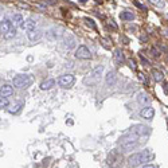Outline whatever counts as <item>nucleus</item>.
Masks as SVG:
<instances>
[{
  "instance_id": "nucleus-1",
  "label": "nucleus",
  "mask_w": 168,
  "mask_h": 168,
  "mask_svg": "<svg viewBox=\"0 0 168 168\" xmlns=\"http://www.w3.org/2000/svg\"><path fill=\"white\" fill-rule=\"evenodd\" d=\"M153 157H155V155L151 149H145V151H143V152H137V153L130 155V156L128 157V165L132 168L139 167V165H141L143 163H145V161H151Z\"/></svg>"
},
{
  "instance_id": "nucleus-2",
  "label": "nucleus",
  "mask_w": 168,
  "mask_h": 168,
  "mask_svg": "<svg viewBox=\"0 0 168 168\" xmlns=\"http://www.w3.org/2000/svg\"><path fill=\"white\" fill-rule=\"evenodd\" d=\"M137 137L136 135H132V133H128L127 136L121 137L119 141V145L124 149V151H132L135 148L139 145V141H137Z\"/></svg>"
},
{
  "instance_id": "nucleus-3",
  "label": "nucleus",
  "mask_w": 168,
  "mask_h": 168,
  "mask_svg": "<svg viewBox=\"0 0 168 168\" xmlns=\"http://www.w3.org/2000/svg\"><path fill=\"white\" fill-rule=\"evenodd\" d=\"M31 84H32L31 77L23 76V74L14 77V79H12V85H14V87H16V89H27Z\"/></svg>"
},
{
  "instance_id": "nucleus-4",
  "label": "nucleus",
  "mask_w": 168,
  "mask_h": 168,
  "mask_svg": "<svg viewBox=\"0 0 168 168\" xmlns=\"http://www.w3.org/2000/svg\"><path fill=\"white\" fill-rule=\"evenodd\" d=\"M128 133L136 135V136H139V137H141V136H148V135H151V128L147 127V125L137 124V125L130 127V128H129V132H128Z\"/></svg>"
},
{
  "instance_id": "nucleus-5",
  "label": "nucleus",
  "mask_w": 168,
  "mask_h": 168,
  "mask_svg": "<svg viewBox=\"0 0 168 168\" xmlns=\"http://www.w3.org/2000/svg\"><path fill=\"white\" fill-rule=\"evenodd\" d=\"M108 164L112 168H119L122 164V155L114 149V151L110 152V155L108 156Z\"/></svg>"
},
{
  "instance_id": "nucleus-6",
  "label": "nucleus",
  "mask_w": 168,
  "mask_h": 168,
  "mask_svg": "<svg viewBox=\"0 0 168 168\" xmlns=\"http://www.w3.org/2000/svg\"><path fill=\"white\" fill-rule=\"evenodd\" d=\"M74 82H76V78H74L73 74H63V76H61L59 77V79H58L59 86L63 87V89H69V87H71L73 85H74Z\"/></svg>"
},
{
  "instance_id": "nucleus-7",
  "label": "nucleus",
  "mask_w": 168,
  "mask_h": 168,
  "mask_svg": "<svg viewBox=\"0 0 168 168\" xmlns=\"http://www.w3.org/2000/svg\"><path fill=\"white\" fill-rule=\"evenodd\" d=\"M62 34H63V28H59V27L57 28V27H54V28L49 30V31L46 32V38L49 39V41L54 42V41H57V39L61 38Z\"/></svg>"
},
{
  "instance_id": "nucleus-8",
  "label": "nucleus",
  "mask_w": 168,
  "mask_h": 168,
  "mask_svg": "<svg viewBox=\"0 0 168 168\" xmlns=\"http://www.w3.org/2000/svg\"><path fill=\"white\" fill-rule=\"evenodd\" d=\"M76 58L78 59H90L92 58V52L86 46H78L76 50Z\"/></svg>"
},
{
  "instance_id": "nucleus-9",
  "label": "nucleus",
  "mask_w": 168,
  "mask_h": 168,
  "mask_svg": "<svg viewBox=\"0 0 168 168\" xmlns=\"http://www.w3.org/2000/svg\"><path fill=\"white\" fill-rule=\"evenodd\" d=\"M76 38L73 36L71 34H66L65 35V39H63V47L67 50H71L76 47Z\"/></svg>"
},
{
  "instance_id": "nucleus-10",
  "label": "nucleus",
  "mask_w": 168,
  "mask_h": 168,
  "mask_svg": "<svg viewBox=\"0 0 168 168\" xmlns=\"http://www.w3.org/2000/svg\"><path fill=\"white\" fill-rule=\"evenodd\" d=\"M105 82H106L108 86H113V85H116V82H117V74H116V71H113V70L108 71V74L105 76Z\"/></svg>"
},
{
  "instance_id": "nucleus-11",
  "label": "nucleus",
  "mask_w": 168,
  "mask_h": 168,
  "mask_svg": "<svg viewBox=\"0 0 168 168\" xmlns=\"http://www.w3.org/2000/svg\"><path fill=\"white\" fill-rule=\"evenodd\" d=\"M42 36H43V34H42V31H39V30H32V31H27V38H28V41L31 42H36L39 41V39H42Z\"/></svg>"
},
{
  "instance_id": "nucleus-12",
  "label": "nucleus",
  "mask_w": 168,
  "mask_h": 168,
  "mask_svg": "<svg viewBox=\"0 0 168 168\" xmlns=\"http://www.w3.org/2000/svg\"><path fill=\"white\" fill-rule=\"evenodd\" d=\"M140 116H141L143 119H145V120H152L153 119V116H155V109L153 108H151V106L144 108V109L140 112Z\"/></svg>"
},
{
  "instance_id": "nucleus-13",
  "label": "nucleus",
  "mask_w": 168,
  "mask_h": 168,
  "mask_svg": "<svg viewBox=\"0 0 168 168\" xmlns=\"http://www.w3.org/2000/svg\"><path fill=\"white\" fill-rule=\"evenodd\" d=\"M12 26H14V24H12V22L9 20L8 17H3V19H1V27H0V28H1V35H6L7 32L12 28Z\"/></svg>"
},
{
  "instance_id": "nucleus-14",
  "label": "nucleus",
  "mask_w": 168,
  "mask_h": 168,
  "mask_svg": "<svg viewBox=\"0 0 168 168\" xmlns=\"http://www.w3.org/2000/svg\"><path fill=\"white\" fill-rule=\"evenodd\" d=\"M24 19H23V16H22L20 14H16V15H14V17H12V24H14L15 27H22V28H24Z\"/></svg>"
},
{
  "instance_id": "nucleus-15",
  "label": "nucleus",
  "mask_w": 168,
  "mask_h": 168,
  "mask_svg": "<svg viewBox=\"0 0 168 168\" xmlns=\"http://www.w3.org/2000/svg\"><path fill=\"white\" fill-rule=\"evenodd\" d=\"M102 71H104V66H97L96 69H94V70H93V71L89 74V78H93L94 81H97V79L101 77Z\"/></svg>"
},
{
  "instance_id": "nucleus-16",
  "label": "nucleus",
  "mask_w": 168,
  "mask_h": 168,
  "mask_svg": "<svg viewBox=\"0 0 168 168\" xmlns=\"http://www.w3.org/2000/svg\"><path fill=\"white\" fill-rule=\"evenodd\" d=\"M1 97H9L14 94V87L11 85H3L1 86V92H0Z\"/></svg>"
},
{
  "instance_id": "nucleus-17",
  "label": "nucleus",
  "mask_w": 168,
  "mask_h": 168,
  "mask_svg": "<svg viewBox=\"0 0 168 168\" xmlns=\"http://www.w3.org/2000/svg\"><path fill=\"white\" fill-rule=\"evenodd\" d=\"M137 102L141 104V105H147L148 106V105L151 104V98H149L145 93H139V94H137Z\"/></svg>"
},
{
  "instance_id": "nucleus-18",
  "label": "nucleus",
  "mask_w": 168,
  "mask_h": 168,
  "mask_svg": "<svg viewBox=\"0 0 168 168\" xmlns=\"http://www.w3.org/2000/svg\"><path fill=\"white\" fill-rule=\"evenodd\" d=\"M36 28V22L32 19V17H28L26 22H24V30L26 31H32V30Z\"/></svg>"
},
{
  "instance_id": "nucleus-19",
  "label": "nucleus",
  "mask_w": 168,
  "mask_h": 168,
  "mask_svg": "<svg viewBox=\"0 0 168 168\" xmlns=\"http://www.w3.org/2000/svg\"><path fill=\"white\" fill-rule=\"evenodd\" d=\"M120 19L125 22H132V20H135V14H132L130 11H124L120 14Z\"/></svg>"
},
{
  "instance_id": "nucleus-20",
  "label": "nucleus",
  "mask_w": 168,
  "mask_h": 168,
  "mask_svg": "<svg viewBox=\"0 0 168 168\" xmlns=\"http://www.w3.org/2000/svg\"><path fill=\"white\" fill-rule=\"evenodd\" d=\"M151 74H152V78H153L156 82H161L163 79H164V74H163L160 70H157V69H152Z\"/></svg>"
},
{
  "instance_id": "nucleus-21",
  "label": "nucleus",
  "mask_w": 168,
  "mask_h": 168,
  "mask_svg": "<svg viewBox=\"0 0 168 168\" xmlns=\"http://www.w3.org/2000/svg\"><path fill=\"white\" fill-rule=\"evenodd\" d=\"M54 86H55L54 79H46V81H43L41 84V89L42 90H50V89H52Z\"/></svg>"
},
{
  "instance_id": "nucleus-22",
  "label": "nucleus",
  "mask_w": 168,
  "mask_h": 168,
  "mask_svg": "<svg viewBox=\"0 0 168 168\" xmlns=\"http://www.w3.org/2000/svg\"><path fill=\"white\" fill-rule=\"evenodd\" d=\"M3 36H4V39H7V41H9V39L15 38V36H16V27L12 26V28L9 30V31L7 32L6 35H3Z\"/></svg>"
},
{
  "instance_id": "nucleus-23",
  "label": "nucleus",
  "mask_w": 168,
  "mask_h": 168,
  "mask_svg": "<svg viewBox=\"0 0 168 168\" xmlns=\"http://www.w3.org/2000/svg\"><path fill=\"white\" fill-rule=\"evenodd\" d=\"M114 61H116V63L124 62V54H122V51H120V50H116V51H114Z\"/></svg>"
},
{
  "instance_id": "nucleus-24",
  "label": "nucleus",
  "mask_w": 168,
  "mask_h": 168,
  "mask_svg": "<svg viewBox=\"0 0 168 168\" xmlns=\"http://www.w3.org/2000/svg\"><path fill=\"white\" fill-rule=\"evenodd\" d=\"M149 3H152L155 7H159V8H163L165 6L164 0H149Z\"/></svg>"
},
{
  "instance_id": "nucleus-25",
  "label": "nucleus",
  "mask_w": 168,
  "mask_h": 168,
  "mask_svg": "<svg viewBox=\"0 0 168 168\" xmlns=\"http://www.w3.org/2000/svg\"><path fill=\"white\" fill-rule=\"evenodd\" d=\"M0 108L1 109L8 108V97H1V100H0Z\"/></svg>"
},
{
  "instance_id": "nucleus-26",
  "label": "nucleus",
  "mask_w": 168,
  "mask_h": 168,
  "mask_svg": "<svg viewBox=\"0 0 168 168\" xmlns=\"http://www.w3.org/2000/svg\"><path fill=\"white\" fill-rule=\"evenodd\" d=\"M20 108H22V104H16V105H14L12 108H9L8 112L9 113H17V112L20 110Z\"/></svg>"
},
{
  "instance_id": "nucleus-27",
  "label": "nucleus",
  "mask_w": 168,
  "mask_h": 168,
  "mask_svg": "<svg viewBox=\"0 0 168 168\" xmlns=\"http://www.w3.org/2000/svg\"><path fill=\"white\" fill-rule=\"evenodd\" d=\"M85 22H86V24L89 27H92L93 30H96V23L93 22V19H89V17H85Z\"/></svg>"
},
{
  "instance_id": "nucleus-28",
  "label": "nucleus",
  "mask_w": 168,
  "mask_h": 168,
  "mask_svg": "<svg viewBox=\"0 0 168 168\" xmlns=\"http://www.w3.org/2000/svg\"><path fill=\"white\" fill-rule=\"evenodd\" d=\"M151 52H152V55H153L155 58H160V54H161V52L157 50V47H152V49H151Z\"/></svg>"
},
{
  "instance_id": "nucleus-29",
  "label": "nucleus",
  "mask_w": 168,
  "mask_h": 168,
  "mask_svg": "<svg viewBox=\"0 0 168 168\" xmlns=\"http://www.w3.org/2000/svg\"><path fill=\"white\" fill-rule=\"evenodd\" d=\"M135 4H136L137 7H139V8H141V9H144V11H147V7L144 6V4H140L139 1H135Z\"/></svg>"
},
{
  "instance_id": "nucleus-30",
  "label": "nucleus",
  "mask_w": 168,
  "mask_h": 168,
  "mask_svg": "<svg viewBox=\"0 0 168 168\" xmlns=\"http://www.w3.org/2000/svg\"><path fill=\"white\" fill-rule=\"evenodd\" d=\"M140 59H141V62H143L144 65H149V62H148L147 59H145L144 57H143V54H140Z\"/></svg>"
},
{
  "instance_id": "nucleus-31",
  "label": "nucleus",
  "mask_w": 168,
  "mask_h": 168,
  "mask_svg": "<svg viewBox=\"0 0 168 168\" xmlns=\"http://www.w3.org/2000/svg\"><path fill=\"white\" fill-rule=\"evenodd\" d=\"M139 78L141 79V81H144L145 84H147V78H145V76H144V74H143V73H140V74H139Z\"/></svg>"
},
{
  "instance_id": "nucleus-32",
  "label": "nucleus",
  "mask_w": 168,
  "mask_h": 168,
  "mask_svg": "<svg viewBox=\"0 0 168 168\" xmlns=\"http://www.w3.org/2000/svg\"><path fill=\"white\" fill-rule=\"evenodd\" d=\"M129 67H130V69H136V65H135V62L133 61H129Z\"/></svg>"
},
{
  "instance_id": "nucleus-33",
  "label": "nucleus",
  "mask_w": 168,
  "mask_h": 168,
  "mask_svg": "<svg viewBox=\"0 0 168 168\" xmlns=\"http://www.w3.org/2000/svg\"><path fill=\"white\" fill-rule=\"evenodd\" d=\"M159 47H160L161 50H164V51H167V52H168V47H167V46H163V44H159Z\"/></svg>"
},
{
  "instance_id": "nucleus-34",
  "label": "nucleus",
  "mask_w": 168,
  "mask_h": 168,
  "mask_svg": "<svg viewBox=\"0 0 168 168\" xmlns=\"http://www.w3.org/2000/svg\"><path fill=\"white\" fill-rule=\"evenodd\" d=\"M19 7H20V8H28V6L24 3H19Z\"/></svg>"
},
{
  "instance_id": "nucleus-35",
  "label": "nucleus",
  "mask_w": 168,
  "mask_h": 168,
  "mask_svg": "<svg viewBox=\"0 0 168 168\" xmlns=\"http://www.w3.org/2000/svg\"><path fill=\"white\" fill-rule=\"evenodd\" d=\"M101 42H102V44H104V47L109 49V44H106V41H105V39H101Z\"/></svg>"
},
{
  "instance_id": "nucleus-36",
  "label": "nucleus",
  "mask_w": 168,
  "mask_h": 168,
  "mask_svg": "<svg viewBox=\"0 0 168 168\" xmlns=\"http://www.w3.org/2000/svg\"><path fill=\"white\" fill-rule=\"evenodd\" d=\"M143 168H156L155 165H152V164H148V165H144Z\"/></svg>"
},
{
  "instance_id": "nucleus-37",
  "label": "nucleus",
  "mask_w": 168,
  "mask_h": 168,
  "mask_svg": "<svg viewBox=\"0 0 168 168\" xmlns=\"http://www.w3.org/2000/svg\"><path fill=\"white\" fill-rule=\"evenodd\" d=\"M164 35L165 36H168V30H164Z\"/></svg>"
},
{
  "instance_id": "nucleus-38",
  "label": "nucleus",
  "mask_w": 168,
  "mask_h": 168,
  "mask_svg": "<svg viewBox=\"0 0 168 168\" xmlns=\"http://www.w3.org/2000/svg\"><path fill=\"white\" fill-rule=\"evenodd\" d=\"M78 1H79V3H86L87 0H78Z\"/></svg>"
}]
</instances>
